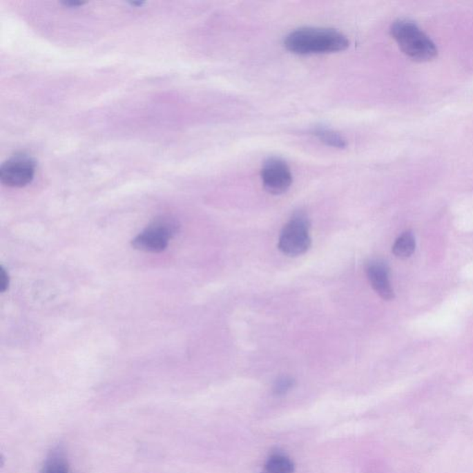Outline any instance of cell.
I'll use <instances>...</instances> for the list:
<instances>
[{
    "label": "cell",
    "mask_w": 473,
    "mask_h": 473,
    "mask_svg": "<svg viewBox=\"0 0 473 473\" xmlns=\"http://www.w3.org/2000/svg\"><path fill=\"white\" fill-rule=\"evenodd\" d=\"M348 38L338 30L303 27L289 32L284 40L287 50L297 55L335 53L349 48Z\"/></svg>",
    "instance_id": "obj_1"
},
{
    "label": "cell",
    "mask_w": 473,
    "mask_h": 473,
    "mask_svg": "<svg viewBox=\"0 0 473 473\" xmlns=\"http://www.w3.org/2000/svg\"><path fill=\"white\" fill-rule=\"evenodd\" d=\"M391 35L407 56L417 61H430L437 56V48L430 39L412 21L398 20L391 26Z\"/></svg>",
    "instance_id": "obj_2"
},
{
    "label": "cell",
    "mask_w": 473,
    "mask_h": 473,
    "mask_svg": "<svg viewBox=\"0 0 473 473\" xmlns=\"http://www.w3.org/2000/svg\"><path fill=\"white\" fill-rule=\"evenodd\" d=\"M180 225L174 218H157L140 234L137 235L131 245L134 249L146 253H161L168 246L169 240L179 232Z\"/></svg>",
    "instance_id": "obj_3"
},
{
    "label": "cell",
    "mask_w": 473,
    "mask_h": 473,
    "mask_svg": "<svg viewBox=\"0 0 473 473\" xmlns=\"http://www.w3.org/2000/svg\"><path fill=\"white\" fill-rule=\"evenodd\" d=\"M310 222L302 212L295 213L281 231L278 248L286 255H302L311 246Z\"/></svg>",
    "instance_id": "obj_4"
},
{
    "label": "cell",
    "mask_w": 473,
    "mask_h": 473,
    "mask_svg": "<svg viewBox=\"0 0 473 473\" xmlns=\"http://www.w3.org/2000/svg\"><path fill=\"white\" fill-rule=\"evenodd\" d=\"M37 163L26 155H16L5 161L0 168V180L12 188H23L34 180Z\"/></svg>",
    "instance_id": "obj_5"
},
{
    "label": "cell",
    "mask_w": 473,
    "mask_h": 473,
    "mask_svg": "<svg viewBox=\"0 0 473 473\" xmlns=\"http://www.w3.org/2000/svg\"><path fill=\"white\" fill-rule=\"evenodd\" d=\"M262 184L267 193L280 195L291 188L293 177L288 164L278 157L268 158L261 169Z\"/></svg>",
    "instance_id": "obj_6"
},
{
    "label": "cell",
    "mask_w": 473,
    "mask_h": 473,
    "mask_svg": "<svg viewBox=\"0 0 473 473\" xmlns=\"http://www.w3.org/2000/svg\"><path fill=\"white\" fill-rule=\"evenodd\" d=\"M366 274L371 287L382 299H394V291L389 280V268L385 262L373 260L366 265Z\"/></svg>",
    "instance_id": "obj_7"
},
{
    "label": "cell",
    "mask_w": 473,
    "mask_h": 473,
    "mask_svg": "<svg viewBox=\"0 0 473 473\" xmlns=\"http://www.w3.org/2000/svg\"><path fill=\"white\" fill-rule=\"evenodd\" d=\"M293 462L283 454H273L265 463L262 473H293Z\"/></svg>",
    "instance_id": "obj_8"
},
{
    "label": "cell",
    "mask_w": 473,
    "mask_h": 473,
    "mask_svg": "<svg viewBox=\"0 0 473 473\" xmlns=\"http://www.w3.org/2000/svg\"><path fill=\"white\" fill-rule=\"evenodd\" d=\"M313 134L322 143L334 148L344 149L348 146L346 139L332 128L317 127L314 128Z\"/></svg>",
    "instance_id": "obj_9"
},
{
    "label": "cell",
    "mask_w": 473,
    "mask_h": 473,
    "mask_svg": "<svg viewBox=\"0 0 473 473\" xmlns=\"http://www.w3.org/2000/svg\"><path fill=\"white\" fill-rule=\"evenodd\" d=\"M416 248V240L411 231L404 232L394 243L392 251L396 257L407 259L414 254Z\"/></svg>",
    "instance_id": "obj_10"
},
{
    "label": "cell",
    "mask_w": 473,
    "mask_h": 473,
    "mask_svg": "<svg viewBox=\"0 0 473 473\" xmlns=\"http://www.w3.org/2000/svg\"><path fill=\"white\" fill-rule=\"evenodd\" d=\"M41 473H70L68 462L61 450L57 448L51 452Z\"/></svg>",
    "instance_id": "obj_11"
},
{
    "label": "cell",
    "mask_w": 473,
    "mask_h": 473,
    "mask_svg": "<svg viewBox=\"0 0 473 473\" xmlns=\"http://www.w3.org/2000/svg\"><path fill=\"white\" fill-rule=\"evenodd\" d=\"M295 381L289 376H283L278 378L274 385V393L278 396H283L288 393L293 387Z\"/></svg>",
    "instance_id": "obj_12"
},
{
    "label": "cell",
    "mask_w": 473,
    "mask_h": 473,
    "mask_svg": "<svg viewBox=\"0 0 473 473\" xmlns=\"http://www.w3.org/2000/svg\"><path fill=\"white\" fill-rule=\"evenodd\" d=\"M10 286V277L3 267L0 268V291L2 293L6 292Z\"/></svg>",
    "instance_id": "obj_13"
},
{
    "label": "cell",
    "mask_w": 473,
    "mask_h": 473,
    "mask_svg": "<svg viewBox=\"0 0 473 473\" xmlns=\"http://www.w3.org/2000/svg\"><path fill=\"white\" fill-rule=\"evenodd\" d=\"M63 4L66 5V6L68 7H78V6H81V5H84V2H77V1H65L63 2Z\"/></svg>",
    "instance_id": "obj_14"
}]
</instances>
